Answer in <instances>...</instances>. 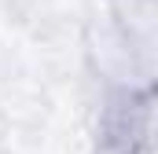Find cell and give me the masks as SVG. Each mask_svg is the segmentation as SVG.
<instances>
[{"label": "cell", "mask_w": 158, "mask_h": 154, "mask_svg": "<svg viewBox=\"0 0 158 154\" xmlns=\"http://www.w3.org/2000/svg\"><path fill=\"white\" fill-rule=\"evenodd\" d=\"M151 132V92L147 84H118L107 92L99 128H96V154H143Z\"/></svg>", "instance_id": "6da1fadb"}]
</instances>
